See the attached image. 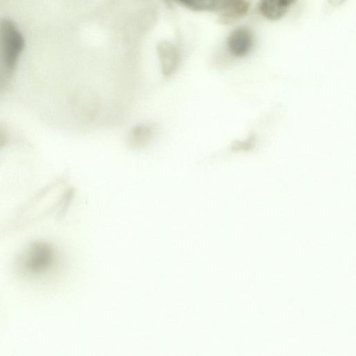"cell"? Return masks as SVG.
I'll return each instance as SVG.
<instances>
[{
  "instance_id": "cell-1",
  "label": "cell",
  "mask_w": 356,
  "mask_h": 356,
  "mask_svg": "<svg viewBox=\"0 0 356 356\" xmlns=\"http://www.w3.org/2000/svg\"><path fill=\"white\" fill-rule=\"evenodd\" d=\"M25 40L10 19H0V82L4 87L12 77L24 49Z\"/></svg>"
},
{
  "instance_id": "cell-2",
  "label": "cell",
  "mask_w": 356,
  "mask_h": 356,
  "mask_svg": "<svg viewBox=\"0 0 356 356\" xmlns=\"http://www.w3.org/2000/svg\"><path fill=\"white\" fill-rule=\"evenodd\" d=\"M56 260V252L51 245L45 242L35 241L19 255L17 267L24 276L38 277L51 270Z\"/></svg>"
},
{
  "instance_id": "cell-3",
  "label": "cell",
  "mask_w": 356,
  "mask_h": 356,
  "mask_svg": "<svg viewBox=\"0 0 356 356\" xmlns=\"http://www.w3.org/2000/svg\"><path fill=\"white\" fill-rule=\"evenodd\" d=\"M191 9L199 11H218L226 18L243 15L248 3L244 0H177Z\"/></svg>"
},
{
  "instance_id": "cell-4",
  "label": "cell",
  "mask_w": 356,
  "mask_h": 356,
  "mask_svg": "<svg viewBox=\"0 0 356 356\" xmlns=\"http://www.w3.org/2000/svg\"><path fill=\"white\" fill-rule=\"evenodd\" d=\"M71 104L74 115L85 122L95 120L101 107L99 97L90 89H79L74 92Z\"/></svg>"
},
{
  "instance_id": "cell-5",
  "label": "cell",
  "mask_w": 356,
  "mask_h": 356,
  "mask_svg": "<svg viewBox=\"0 0 356 356\" xmlns=\"http://www.w3.org/2000/svg\"><path fill=\"white\" fill-rule=\"evenodd\" d=\"M253 45V37L246 28L234 30L228 37L227 47L234 56L241 57L249 53Z\"/></svg>"
},
{
  "instance_id": "cell-6",
  "label": "cell",
  "mask_w": 356,
  "mask_h": 356,
  "mask_svg": "<svg viewBox=\"0 0 356 356\" xmlns=\"http://www.w3.org/2000/svg\"><path fill=\"white\" fill-rule=\"evenodd\" d=\"M155 131V127L152 124H136L129 129L127 134V143L131 149L144 148L152 140Z\"/></svg>"
},
{
  "instance_id": "cell-7",
  "label": "cell",
  "mask_w": 356,
  "mask_h": 356,
  "mask_svg": "<svg viewBox=\"0 0 356 356\" xmlns=\"http://www.w3.org/2000/svg\"><path fill=\"white\" fill-rule=\"evenodd\" d=\"M295 0H260L259 8L261 13L273 21L281 19L288 11Z\"/></svg>"
},
{
  "instance_id": "cell-8",
  "label": "cell",
  "mask_w": 356,
  "mask_h": 356,
  "mask_svg": "<svg viewBox=\"0 0 356 356\" xmlns=\"http://www.w3.org/2000/svg\"><path fill=\"white\" fill-rule=\"evenodd\" d=\"M9 132L6 126L0 122V150L9 143Z\"/></svg>"
},
{
  "instance_id": "cell-9",
  "label": "cell",
  "mask_w": 356,
  "mask_h": 356,
  "mask_svg": "<svg viewBox=\"0 0 356 356\" xmlns=\"http://www.w3.org/2000/svg\"><path fill=\"white\" fill-rule=\"evenodd\" d=\"M328 1L333 6H339L344 1V0H328Z\"/></svg>"
}]
</instances>
